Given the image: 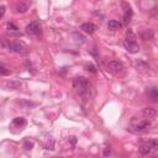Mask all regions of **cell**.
Returning <instances> with one entry per match:
<instances>
[{"label": "cell", "mask_w": 158, "mask_h": 158, "mask_svg": "<svg viewBox=\"0 0 158 158\" xmlns=\"http://www.w3.org/2000/svg\"><path fill=\"white\" fill-rule=\"evenodd\" d=\"M80 29L84 31L85 33H89V35H91V33H94L95 31H96V25L95 24H93V22H84L82 25V27Z\"/></svg>", "instance_id": "277c9868"}, {"label": "cell", "mask_w": 158, "mask_h": 158, "mask_svg": "<svg viewBox=\"0 0 158 158\" xmlns=\"http://www.w3.org/2000/svg\"><path fill=\"white\" fill-rule=\"evenodd\" d=\"M4 14H5V6L1 5V6H0V19L4 16Z\"/></svg>", "instance_id": "603a6c76"}, {"label": "cell", "mask_w": 158, "mask_h": 158, "mask_svg": "<svg viewBox=\"0 0 158 158\" xmlns=\"http://www.w3.org/2000/svg\"><path fill=\"white\" fill-rule=\"evenodd\" d=\"M0 43H1V48L3 50H6V48L10 50V43H9L5 39H0Z\"/></svg>", "instance_id": "d6986e66"}, {"label": "cell", "mask_w": 158, "mask_h": 158, "mask_svg": "<svg viewBox=\"0 0 158 158\" xmlns=\"http://www.w3.org/2000/svg\"><path fill=\"white\" fill-rule=\"evenodd\" d=\"M32 147H33V143H32V142H30V141H25V143H24V148H25V150L30 151V150H32Z\"/></svg>", "instance_id": "44dd1931"}, {"label": "cell", "mask_w": 158, "mask_h": 158, "mask_svg": "<svg viewBox=\"0 0 158 158\" xmlns=\"http://www.w3.org/2000/svg\"><path fill=\"white\" fill-rule=\"evenodd\" d=\"M150 126H151V122L148 121V120H142V121H140L136 125V131H138V132L145 131V130H147Z\"/></svg>", "instance_id": "30bf717a"}, {"label": "cell", "mask_w": 158, "mask_h": 158, "mask_svg": "<svg viewBox=\"0 0 158 158\" xmlns=\"http://www.w3.org/2000/svg\"><path fill=\"white\" fill-rule=\"evenodd\" d=\"M27 5L26 4H24V3H20V4H17V6H16V13H19V14H24V13H26L27 11Z\"/></svg>", "instance_id": "9a60e30c"}, {"label": "cell", "mask_w": 158, "mask_h": 158, "mask_svg": "<svg viewBox=\"0 0 158 158\" xmlns=\"http://www.w3.org/2000/svg\"><path fill=\"white\" fill-rule=\"evenodd\" d=\"M73 88L78 90L80 94H85L89 89V82L84 77H77L73 79Z\"/></svg>", "instance_id": "6da1fadb"}, {"label": "cell", "mask_w": 158, "mask_h": 158, "mask_svg": "<svg viewBox=\"0 0 158 158\" xmlns=\"http://www.w3.org/2000/svg\"><path fill=\"white\" fill-rule=\"evenodd\" d=\"M150 95H151V98H152L153 100H157V101H158V91H157V90L152 89V90L150 91Z\"/></svg>", "instance_id": "7402d4cb"}, {"label": "cell", "mask_w": 158, "mask_h": 158, "mask_svg": "<svg viewBox=\"0 0 158 158\" xmlns=\"http://www.w3.org/2000/svg\"><path fill=\"white\" fill-rule=\"evenodd\" d=\"M124 47L130 52V53H137L140 51V47H138L137 43H130V42H124Z\"/></svg>", "instance_id": "8992f818"}, {"label": "cell", "mask_w": 158, "mask_h": 158, "mask_svg": "<svg viewBox=\"0 0 158 158\" xmlns=\"http://www.w3.org/2000/svg\"><path fill=\"white\" fill-rule=\"evenodd\" d=\"M108 68L111 73L114 74H120L124 72V64L120 61H110L108 63Z\"/></svg>", "instance_id": "7a4b0ae2"}, {"label": "cell", "mask_w": 158, "mask_h": 158, "mask_svg": "<svg viewBox=\"0 0 158 158\" xmlns=\"http://www.w3.org/2000/svg\"><path fill=\"white\" fill-rule=\"evenodd\" d=\"M53 158H63V157H53Z\"/></svg>", "instance_id": "484cf974"}, {"label": "cell", "mask_w": 158, "mask_h": 158, "mask_svg": "<svg viewBox=\"0 0 158 158\" xmlns=\"http://www.w3.org/2000/svg\"><path fill=\"white\" fill-rule=\"evenodd\" d=\"M110 153H111L110 147H106L105 150H104V156H105V157H108V156H110Z\"/></svg>", "instance_id": "cb8c5ba5"}, {"label": "cell", "mask_w": 158, "mask_h": 158, "mask_svg": "<svg viewBox=\"0 0 158 158\" xmlns=\"http://www.w3.org/2000/svg\"><path fill=\"white\" fill-rule=\"evenodd\" d=\"M10 51L15 52V53H25V47L19 43H10Z\"/></svg>", "instance_id": "7c38bea8"}, {"label": "cell", "mask_w": 158, "mask_h": 158, "mask_svg": "<svg viewBox=\"0 0 158 158\" xmlns=\"http://www.w3.org/2000/svg\"><path fill=\"white\" fill-rule=\"evenodd\" d=\"M25 30H26V32L29 35H39L40 31H41V27H40V24L37 21H32V22H30L29 25L26 26Z\"/></svg>", "instance_id": "3957f363"}, {"label": "cell", "mask_w": 158, "mask_h": 158, "mask_svg": "<svg viewBox=\"0 0 158 158\" xmlns=\"http://www.w3.org/2000/svg\"><path fill=\"white\" fill-rule=\"evenodd\" d=\"M13 124L15 126H25L26 125V120L24 117H21V116H19V117H15L13 120Z\"/></svg>", "instance_id": "4fadbf2b"}, {"label": "cell", "mask_w": 158, "mask_h": 158, "mask_svg": "<svg viewBox=\"0 0 158 158\" xmlns=\"http://www.w3.org/2000/svg\"><path fill=\"white\" fill-rule=\"evenodd\" d=\"M73 37L76 39V42L77 43H84L85 42V37L83 36L82 33H79V32H74L73 33Z\"/></svg>", "instance_id": "5bb4252c"}, {"label": "cell", "mask_w": 158, "mask_h": 158, "mask_svg": "<svg viewBox=\"0 0 158 158\" xmlns=\"http://www.w3.org/2000/svg\"><path fill=\"white\" fill-rule=\"evenodd\" d=\"M151 145L153 148H158V140H152L151 141Z\"/></svg>", "instance_id": "d4e9b609"}, {"label": "cell", "mask_w": 158, "mask_h": 158, "mask_svg": "<svg viewBox=\"0 0 158 158\" xmlns=\"http://www.w3.org/2000/svg\"><path fill=\"white\" fill-rule=\"evenodd\" d=\"M87 70L90 72V73H93V74H95L98 72L96 70V67L94 66V64H88V66H87Z\"/></svg>", "instance_id": "ffe728a7"}, {"label": "cell", "mask_w": 158, "mask_h": 158, "mask_svg": "<svg viewBox=\"0 0 158 158\" xmlns=\"http://www.w3.org/2000/svg\"><path fill=\"white\" fill-rule=\"evenodd\" d=\"M121 27H122V24L117 20H110L108 22V29L110 31H117V30L121 29Z\"/></svg>", "instance_id": "5b68a950"}, {"label": "cell", "mask_w": 158, "mask_h": 158, "mask_svg": "<svg viewBox=\"0 0 158 158\" xmlns=\"http://www.w3.org/2000/svg\"><path fill=\"white\" fill-rule=\"evenodd\" d=\"M142 115L145 116V117H153V116H156L157 115V111H156V109H153V108H150V106H147V108H143L142 109Z\"/></svg>", "instance_id": "9c48e42d"}, {"label": "cell", "mask_w": 158, "mask_h": 158, "mask_svg": "<svg viewBox=\"0 0 158 158\" xmlns=\"http://www.w3.org/2000/svg\"><path fill=\"white\" fill-rule=\"evenodd\" d=\"M137 37H136V33L134 32L132 29H128L126 31V42H130V43H137Z\"/></svg>", "instance_id": "52a82bcc"}, {"label": "cell", "mask_w": 158, "mask_h": 158, "mask_svg": "<svg viewBox=\"0 0 158 158\" xmlns=\"http://www.w3.org/2000/svg\"><path fill=\"white\" fill-rule=\"evenodd\" d=\"M132 15V10H131V7H127L126 10H125V14H124V22H128L130 21V17H131Z\"/></svg>", "instance_id": "2e32d148"}, {"label": "cell", "mask_w": 158, "mask_h": 158, "mask_svg": "<svg viewBox=\"0 0 158 158\" xmlns=\"http://www.w3.org/2000/svg\"><path fill=\"white\" fill-rule=\"evenodd\" d=\"M152 145H151V142H147V143H143L140 148H138V151H140V153L142 154V156H147L148 153H150L151 151H152Z\"/></svg>", "instance_id": "ba28073f"}, {"label": "cell", "mask_w": 158, "mask_h": 158, "mask_svg": "<svg viewBox=\"0 0 158 158\" xmlns=\"http://www.w3.org/2000/svg\"><path fill=\"white\" fill-rule=\"evenodd\" d=\"M0 74H1V76H7V74H10V70L6 68L5 64H1V66H0Z\"/></svg>", "instance_id": "ac0fdd59"}, {"label": "cell", "mask_w": 158, "mask_h": 158, "mask_svg": "<svg viewBox=\"0 0 158 158\" xmlns=\"http://www.w3.org/2000/svg\"><path fill=\"white\" fill-rule=\"evenodd\" d=\"M153 37H154V31L151 30V29H148V30H145L142 33H141V39L143 41H150V40H153Z\"/></svg>", "instance_id": "8fae6325"}, {"label": "cell", "mask_w": 158, "mask_h": 158, "mask_svg": "<svg viewBox=\"0 0 158 158\" xmlns=\"http://www.w3.org/2000/svg\"><path fill=\"white\" fill-rule=\"evenodd\" d=\"M152 158H158V157H152Z\"/></svg>", "instance_id": "4316f807"}, {"label": "cell", "mask_w": 158, "mask_h": 158, "mask_svg": "<svg viewBox=\"0 0 158 158\" xmlns=\"http://www.w3.org/2000/svg\"><path fill=\"white\" fill-rule=\"evenodd\" d=\"M6 27H7L9 31H13V32H17V30H19V27L15 24H13V22H7Z\"/></svg>", "instance_id": "e0dca14e"}]
</instances>
